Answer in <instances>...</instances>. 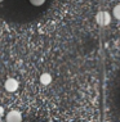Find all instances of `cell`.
<instances>
[{
  "instance_id": "5",
  "label": "cell",
  "mask_w": 120,
  "mask_h": 122,
  "mask_svg": "<svg viewBox=\"0 0 120 122\" xmlns=\"http://www.w3.org/2000/svg\"><path fill=\"white\" fill-rule=\"evenodd\" d=\"M112 15H114V18L120 21V4L114 6V9H112Z\"/></svg>"
},
{
  "instance_id": "8",
  "label": "cell",
  "mask_w": 120,
  "mask_h": 122,
  "mask_svg": "<svg viewBox=\"0 0 120 122\" xmlns=\"http://www.w3.org/2000/svg\"><path fill=\"white\" fill-rule=\"evenodd\" d=\"M0 122H3V121H1V116H0Z\"/></svg>"
},
{
  "instance_id": "4",
  "label": "cell",
  "mask_w": 120,
  "mask_h": 122,
  "mask_svg": "<svg viewBox=\"0 0 120 122\" xmlns=\"http://www.w3.org/2000/svg\"><path fill=\"white\" fill-rule=\"evenodd\" d=\"M40 82H41V85H45V86H46V85H49L52 82V76L49 73H46V72H45V73H43L41 76H40Z\"/></svg>"
},
{
  "instance_id": "9",
  "label": "cell",
  "mask_w": 120,
  "mask_h": 122,
  "mask_svg": "<svg viewBox=\"0 0 120 122\" xmlns=\"http://www.w3.org/2000/svg\"><path fill=\"white\" fill-rule=\"evenodd\" d=\"M1 1H4V0H0V3H1Z\"/></svg>"
},
{
  "instance_id": "3",
  "label": "cell",
  "mask_w": 120,
  "mask_h": 122,
  "mask_svg": "<svg viewBox=\"0 0 120 122\" xmlns=\"http://www.w3.org/2000/svg\"><path fill=\"white\" fill-rule=\"evenodd\" d=\"M6 122H22V114L19 111H11L6 113Z\"/></svg>"
},
{
  "instance_id": "6",
  "label": "cell",
  "mask_w": 120,
  "mask_h": 122,
  "mask_svg": "<svg viewBox=\"0 0 120 122\" xmlns=\"http://www.w3.org/2000/svg\"><path fill=\"white\" fill-rule=\"evenodd\" d=\"M29 1L34 6H40V5H43L45 3V0H29Z\"/></svg>"
},
{
  "instance_id": "7",
  "label": "cell",
  "mask_w": 120,
  "mask_h": 122,
  "mask_svg": "<svg viewBox=\"0 0 120 122\" xmlns=\"http://www.w3.org/2000/svg\"><path fill=\"white\" fill-rule=\"evenodd\" d=\"M3 114H4V108L0 107V116H3Z\"/></svg>"
},
{
  "instance_id": "2",
  "label": "cell",
  "mask_w": 120,
  "mask_h": 122,
  "mask_svg": "<svg viewBox=\"0 0 120 122\" xmlns=\"http://www.w3.org/2000/svg\"><path fill=\"white\" fill-rule=\"evenodd\" d=\"M18 86H19V84L16 78H8L4 84V87L8 93H14V91H17Z\"/></svg>"
},
{
  "instance_id": "1",
  "label": "cell",
  "mask_w": 120,
  "mask_h": 122,
  "mask_svg": "<svg viewBox=\"0 0 120 122\" xmlns=\"http://www.w3.org/2000/svg\"><path fill=\"white\" fill-rule=\"evenodd\" d=\"M96 21H97V23L99 26H109L110 22H111V15L106 10L98 12L97 15H96Z\"/></svg>"
}]
</instances>
